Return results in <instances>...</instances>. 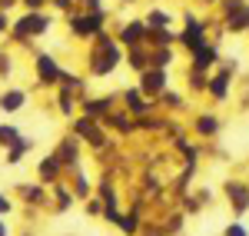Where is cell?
<instances>
[{
    "label": "cell",
    "instance_id": "cell-16",
    "mask_svg": "<svg viewBox=\"0 0 249 236\" xmlns=\"http://www.w3.org/2000/svg\"><path fill=\"white\" fill-rule=\"evenodd\" d=\"M10 210H14V203H10V200H7L3 193H0V217H7Z\"/></svg>",
    "mask_w": 249,
    "mask_h": 236
},
{
    "label": "cell",
    "instance_id": "cell-7",
    "mask_svg": "<svg viewBox=\"0 0 249 236\" xmlns=\"http://www.w3.org/2000/svg\"><path fill=\"white\" fill-rule=\"evenodd\" d=\"M163 83H166V73H160V70H150V73H143V90H146V93H156V90H163Z\"/></svg>",
    "mask_w": 249,
    "mask_h": 236
},
{
    "label": "cell",
    "instance_id": "cell-12",
    "mask_svg": "<svg viewBox=\"0 0 249 236\" xmlns=\"http://www.w3.org/2000/svg\"><path fill=\"white\" fill-rule=\"evenodd\" d=\"M126 107H130L133 113H143V110H146V103H143V97H140V90H130V93H126Z\"/></svg>",
    "mask_w": 249,
    "mask_h": 236
},
{
    "label": "cell",
    "instance_id": "cell-18",
    "mask_svg": "<svg viewBox=\"0 0 249 236\" xmlns=\"http://www.w3.org/2000/svg\"><path fill=\"white\" fill-rule=\"evenodd\" d=\"M226 236H246L243 226H226Z\"/></svg>",
    "mask_w": 249,
    "mask_h": 236
},
{
    "label": "cell",
    "instance_id": "cell-5",
    "mask_svg": "<svg viewBox=\"0 0 249 236\" xmlns=\"http://www.w3.org/2000/svg\"><path fill=\"white\" fill-rule=\"evenodd\" d=\"M23 107H27V93H23V90H7V93L0 97V110H3V113H17Z\"/></svg>",
    "mask_w": 249,
    "mask_h": 236
},
{
    "label": "cell",
    "instance_id": "cell-13",
    "mask_svg": "<svg viewBox=\"0 0 249 236\" xmlns=\"http://www.w3.org/2000/svg\"><path fill=\"white\" fill-rule=\"evenodd\" d=\"M199 133H206V137H210V133H216V120H199Z\"/></svg>",
    "mask_w": 249,
    "mask_h": 236
},
{
    "label": "cell",
    "instance_id": "cell-15",
    "mask_svg": "<svg viewBox=\"0 0 249 236\" xmlns=\"http://www.w3.org/2000/svg\"><path fill=\"white\" fill-rule=\"evenodd\" d=\"M83 7H87L90 14H100V10H103V0H83Z\"/></svg>",
    "mask_w": 249,
    "mask_h": 236
},
{
    "label": "cell",
    "instance_id": "cell-6",
    "mask_svg": "<svg viewBox=\"0 0 249 236\" xmlns=\"http://www.w3.org/2000/svg\"><path fill=\"white\" fill-rule=\"evenodd\" d=\"M17 197L27 200V203H40V200L47 197V186L40 183V186H23V183H17Z\"/></svg>",
    "mask_w": 249,
    "mask_h": 236
},
{
    "label": "cell",
    "instance_id": "cell-14",
    "mask_svg": "<svg viewBox=\"0 0 249 236\" xmlns=\"http://www.w3.org/2000/svg\"><path fill=\"white\" fill-rule=\"evenodd\" d=\"M150 27H166V14L153 10V14H150Z\"/></svg>",
    "mask_w": 249,
    "mask_h": 236
},
{
    "label": "cell",
    "instance_id": "cell-19",
    "mask_svg": "<svg viewBox=\"0 0 249 236\" xmlns=\"http://www.w3.org/2000/svg\"><path fill=\"white\" fill-rule=\"evenodd\" d=\"M50 3H53L57 10H67V7H70V0H50Z\"/></svg>",
    "mask_w": 249,
    "mask_h": 236
},
{
    "label": "cell",
    "instance_id": "cell-10",
    "mask_svg": "<svg viewBox=\"0 0 249 236\" xmlns=\"http://www.w3.org/2000/svg\"><path fill=\"white\" fill-rule=\"evenodd\" d=\"M120 37L126 40V43H133V40H140V37H143V23H140V20H133L130 27H123V34H120Z\"/></svg>",
    "mask_w": 249,
    "mask_h": 236
},
{
    "label": "cell",
    "instance_id": "cell-20",
    "mask_svg": "<svg viewBox=\"0 0 249 236\" xmlns=\"http://www.w3.org/2000/svg\"><path fill=\"white\" fill-rule=\"evenodd\" d=\"M3 30H7V14L0 10V34H3Z\"/></svg>",
    "mask_w": 249,
    "mask_h": 236
},
{
    "label": "cell",
    "instance_id": "cell-4",
    "mask_svg": "<svg viewBox=\"0 0 249 236\" xmlns=\"http://www.w3.org/2000/svg\"><path fill=\"white\" fill-rule=\"evenodd\" d=\"M77 157H80V143L73 137H67L57 146V160L63 163V166H77Z\"/></svg>",
    "mask_w": 249,
    "mask_h": 236
},
{
    "label": "cell",
    "instance_id": "cell-21",
    "mask_svg": "<svg viewBox=\"0 0 249 236\" xmlns=\"http://www.w3.org/2000/svg\"><path fill=\"white\" fill-rule=\"evenodd\" d=\"M0 236H7V223H3V217H0Z\"/></svg>",
    "mask_w": 249,
    "mask_h": 236
},
{
    "label": "cell",
    "instance_id": "cell-2",
    "mask_svg": "<svg viewBox=\"0 0 249 236\" xmlns=\"http://www.w3.org/2000/svg\"><path fill=\"white\" fill-rule=\"evenodd\" d=\"M60 73H63V70L57 67V60H53V57H47V54H40V57H37V77H40V83H50V87H53V83H60Z\"/></svg>",
    "mask_w": 249,
    "mask_h": 236
},
{
    "label": "cell",
    "instance_id": "cell-11",
    "mask_svg": "<svg viewBox=\"0 0 249 236\" xmlns=\"http://www.w3.org/2000/svg\"><path fill=\"white\" fill-rule=\"evenodd\" d=\"M70 190H73V200H87V197H90V180L77 177V183H73Z\"/></svg>",
    "mask_w": 249,
    "mask_h": 236
},
{
    "label": "cell",
    "instance_id": "cell-3",
    "mask_svg": "<svg viewBox=\"0 0 249 236\" xmlns=\"http://www.w3.org/2000/svg\"><path fill=\"white\" fill-rule=\"evenodd\" d=\"M60 170H63V163L57 160V153H50L47 160H40V166H37V173H40V183H43V186H47V183H57Z\"/></svg>",
    "mask_w": 249,
    "mask_h": 236
},
{
    "label": "cell",
    "instance_id": "cell-1",
    "mask_svg": "<svg viewBox=\"0 0 249 236\" xmlns=\"http://www.w3.org/2000/svg\"><path fill=\"white\" fill-rule=\"evenodd\" d=\"M47 30H50V17H43V14H27L14 23V37H37Z\"/></svg>",
    "mask_w": 249,
    "mask_h": 236
},
{
    "label": "cell",
    "instance_id": "cell-8",
    "mask_svg": "<svg viewBox=\"0 0 249 236\" xmlns=\"http://www.w3.org/2000/svg\"><path fill=\"white\" fill-rule=\"evenodd\" d=\"M20 130L17 127H10V123H0V146H17L20 143Z\"/></svg>",
    "mask_w": 249,
    "mask_h": 236
},
{
    "label": "cell",
    "instance_id": "cell-17",
    "mask_svg": "<svg viewBox=\"0 0 249 236\" xmlns=\"http://www.w3.org/2000/svg\"><path fill=\"white\" fill-rule=\"evenodd\" d=\"M23 3H27V10H30V14H37L40 7H43V3H50V0H23Z\"/></svg>",
    "mask_w": 249,
    "mask_h": 236
},
{
    "label": "cell",
    "instance_id": "cell-9",
    "mask_svg": "<svg viewBox=\"0 0 249 236\" xmlns=\"http://www.w3.org/2000/svg\"><path fill=\"white\" fill-rule=\"evenodd\" d=\"M27 150H30V140L23 137V140H20V143H17V146H10V153H7V163H20Z\"/></svg>",
    "mask_w": 249,
    "mask_h": 236
}]
</instances>
